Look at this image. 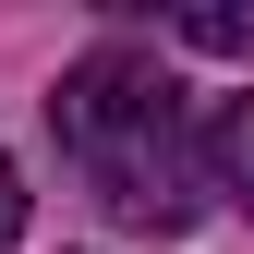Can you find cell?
<instances>
[{"label":"cell","instance_id":"obj_1","mask_svg":"<svg viewBox=\"0 0 254 254\" xmlns=\"http://www.w3.org/2000/svg\"><path fill=\"white\" fill-rule=\"evenodd\" d=\"M49 133H61V157L85 170V194L109 218H133V230H182L194 218V121H182V85L145 49H85L49 85Z\"/></svg>","mask_w":254,"mask_h":254},{"label":"cell","instance_id":"obj_4","mask_svg":"<svg viewBox=\"0 0 254 254\" xmlns=\"http://www.w3.org/2000/svg\"><path fill=\"white\" fill-rule=\"evenodd\" d=\"M24 242V182H12V157H0V254Z\"/></svg>","mask_w":254,"mask_h":254},{"label":"cell","instance_id":"obj_3","mask_svg":"<svg viewBox=\"0 0 254 254\" xmlns=\"http://www.w3.org/2000/svg\"><path fill=\"white\" fill-rule=\"evenodd\" d=\"M170 24L194 49H254V12H242V0H194V12H170Z\"/></svg>","mask_w":254,"mask_h":254},{"label":"cell","instance_id":"obj_2","mask_svg":"<svg viewBox=\"0 0 254 254\" xmlns=\"http://www.w3.org/2000/svg\"><path fill=\"white\" fill-rule=\"evenodd\" d=\"M194 170H206L230 206H254V97H218V121L194 133Z\"/></svg>","mask_w":254,"mask_h":254}]
</instances>
